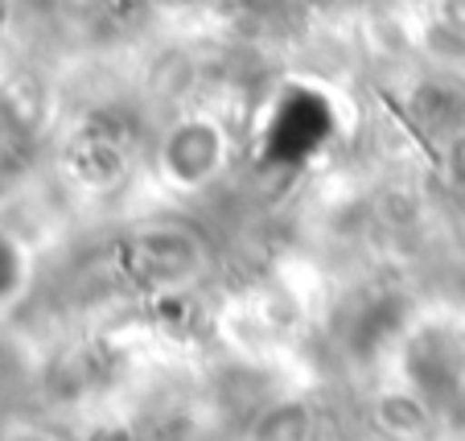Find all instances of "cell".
Returning <instances> with one entry per match:
<instances>
[{"mask_svg": "<svg viewBox=\"0 0 465 441\" xmlns=\"http://www.w3.org/2000/svg\"><path fill=\"white\" fill-rule=\"evenodd\" d=\"M0 441H58V437H54V433H45V429H37V425L13 421V425H5V429H0Z\"/></svg>", "mask_w": 465, "mask_h": 441, "instance_id": "obj_1", "label": "cell"}, {"mask_svg": "<svg viewBox=\"0 0 465 441\" xmlns=\"http://www.w3.org/2000/svg\"><path fill=\"white\" fill-rule=\"evenodd\" d=\"M440 21L465 37V0H440Z\"/></svg>", "mask_w": 465, "mask_h": 441, "instance_id": "obj_2", "label": "cell"}]
</instances>
